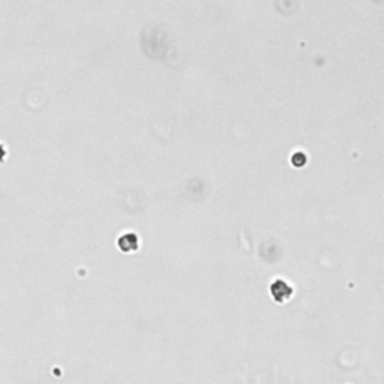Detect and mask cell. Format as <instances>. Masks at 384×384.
I'll return each mask as SVG.
<instances>
[{
	"instance_id": "6da1fadb",
	"label": "cell",
	"mask_w": 384,
	"mask_h": 384,
	"mask_svg": "<svg viewBox=\"0 0 384 384\" xmlns=\"http://www.w3.org/2000/svg\"><path fill=\"white\" fill-rule=\"evenodd\" d=\"M270 292L276 302H285L286 298H290L292 296V288L285 280L276 279L270 286Z\"/></svg>"
},
{
	"instance_id": "7a4b0ae2",
	"label": "cell",
	"mask_w": 384,
	"mask_h": 384,
	"mask_svg": "<svg viewBox=\"0 0 384 384\" xmlns=\"http://www.w3.org/2000/svg\"><path fill=\"white\" fill-rule=\"evenodd\" d=\"M4 154H6V153H4V148H3V147H2V146H0V162H2V160H3V158H4Z\"/></svg>"
}]
</instances>
